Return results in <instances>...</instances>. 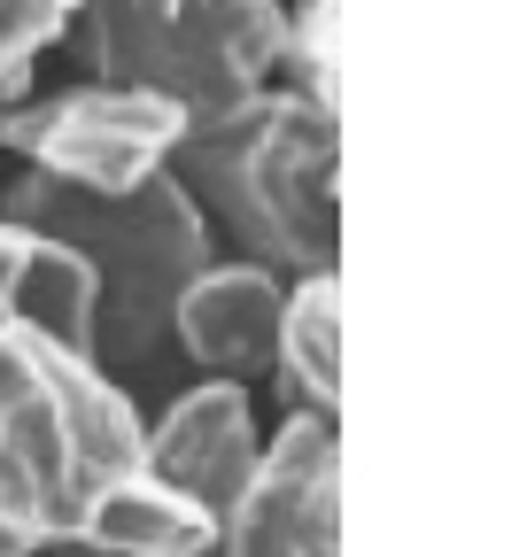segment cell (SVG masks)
<instances>
[{
  "label": "cell",
  "instance_id": "obj_1",
  "mask_svg": "<svg viewBox=\"0 0 527 557\" xmlns=\"http://www.w3.org/2000/svg\"><path fill=\"white\" fill-rule=\"evenodd\" d=\"M140 465V418L117 372L0 302V557L86 534L94 504Z\"/></svg>",
  "mask_w": 527,
  "mask_h": 557
},
{
  "label": "cell",
  "instance_id": "obj_2",
  "mask_svg": "<svg viewBox=\"0 0 527 557\" xmlns=\"http://www.w3.org/2000/svg\"><path fill=\"white\" fill-rule=\"evenodd\" d=\"M342 132L303 86H256L218 116H194L171 148V178L194 194L203 225L280 278L334 271L342 248Z\"/></svg>",
  "mask_w": 527,
  "mask_h": 557
},
{
  "label": "cell",
  "instance_id": "obj_3",
  "mask_svg": "<svg viewBox=\"0 0 527 557\" xmlns=\"http://www.w3.org/2000/svg\"><path fill=\"white\" fill-rule=\"evenodd\" d=\"M0 209L86 256L101 372H148L171 348V310L186 295V278L218 256V233L203 225L194 194L171 178V163L132 194H86V186L24 171Z\"/></svg>",
  "mask_w": 527,
  "mask_h": 557
},
{
  "label": "cell",
  "instance_id": "obj_4",
  "mask_svg": "<svg viewBox=\"0 0 527 557\" xmlns=\"http://www.w3.org/2000/svg\"><path fill=\"white\" fill-rule=\"evenodd\" d=\"M71 39L94 78L148 86L194 124L272 86L287 54V9L280 0H78Z\"/></svg>",
  "mask_w": 527,
  "mask_h": 557
},
{
  "label": "cell",
  "instance_id": "obj_5",
  "mask_svg": "<svg viewBox=\"0 0 527 557\" xmlns=\"http://www.w3.org/2000/svg\"><path fill=\"white\" fill-rule=\"evenodd\" d=\"M186 132V109L148 94V86H117L86 78L62 86L47 101H9L0 109V148L24 156V171L86 186V194H132L148 186Z\"/></svg>",
  "mask_w": 527,
  "mask_h": 557
},
{
  "label": "cell",
  "instance_id": "obj_6",
  "mask_svg": "<svg viewBox=\"0 0 527 557\" xmlns=\"http://www.w3.org/2000/svg\"><path fill=\"white\" fill-rule=\"evenodd\" d=\"M225 557H342L334 410H287V426L264 442L248 496L225 519Z\"/></svg>",
  "mask_w": 527,
  "mask_h": 557
},
{
  "label": "cell",
  "instance_id": "obj_7",
  "mask_svg": "<svg viewBox=\"0 0 527 557\" xmlns=\"http://www.w3.org/2000/svg\"><path fill=\"white\" fill-rule=\"evenodd\" d=\"M256 457H264V434H256V410H248V387L241 380H203L186 387L156 426H140V465L171 487H186L218 527L241 511L248 480H256Z\"/></svg>",
  "mask_w": 527,
  "mask_h": 557
},
{
  "label": "cell",
  "instance_id": "obj_8",
  "mask_svg": "<svg viewBox=\"0 0 527 557\" xmlns=\"http://www.w3.org/2000/svg\"><path fill=\"white\" fill-rule=\"evenodd\" d=\"M280 302H287V278L272 263H203L186 278V295L171 310V341L186 348L210 380H256L272 372V341H280Z\"/></svg>",
  "mask_w": 527,
  "mask_h": 557
},
{
  "label": "cell",
  "instance_id": "obj_9",
  "mask_svg": "<svg viewBox=\"0 0 527 557\" xmlns=\"http://www.w3.org/2000/svg\"><path fill=\"white\" fill-rule=\"evenodd\" d=\"M86 534L117 557H203V549H225V527L186 496V487L156 480L148 465H132L109 496L94 504Z\"/></svg>",
  "mask_w": 527,
  "mask_h": 557
},
{
  "label": "cell",
  "instance_id": "obj_10",
  "mask_svg": "<svg viewBox=\"0 0 527 557\" xmlns=\"http://www.w3.org/2000/svg\"><path fill=\"white\" fill-rule=\"evenodd\" d=\"M272 380L287 395V410H334L342 403V287H334V271L287 278Z\"/></svg>",
  "mask_w": 527,
  "mask_h": 557
},
{
  "label": "cell",
  "instance_id": "obj_11",
  "mask_svg": "<svg viewBox=\"0 0 527 557\" xmlns=\"http://www.w3.org/2000/svg\"><path fill=\"white\" fill-rule=\"evenodd\" d=\"M78 0H0V101H24L32 62L71 32Z\"/></svg>",
  "mask_w": 527,
  "mask_h": 557
},
{
  "label": "cell",
  "instance_id": "obj_12",
  "mask_svg": "<svg viewBox=\"0 0 527 557\" xmlns=\"http://www.w3.org/2000/svg\"><path fill=\"white\" fill-rule=\"evenodd\" d=\"M280 70H295V86L334 109V0H295V9H287V54H280Z\"/></svg>",
  "mask_w": 527,
  "mask_h": 557
},
{
  "label": "cell",
  "instance_id": "obj_13",
  "mask_svg": "<svg viewBox=\"0 0 527 557\" xmlns=\"http://www.w3.org/2000/svg\"><path fill=\"white\" fill-rule=\"evenodd\" d=\"M32 557H117V549H101L94 534H54V542H39Z\"/></svg>",
  "mask_w": 527,
  "mask_h": 557
}]
</instances>
